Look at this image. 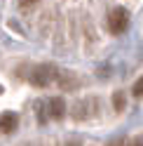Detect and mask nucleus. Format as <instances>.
<instances>
[{"mask_svg":"<svg viewBox=\"0 0 143 146\" xmlns=\"http://www.w3.org/2000/svg\"><path fill=\"white\" fill-rule=\"evenodd\" d=\"M127 24H129V12L124 10V7H115V10L110 12V17H108V29H110V33L120 35L124 29H127Z\"/></svg>","mask_w":143,"mask_h":146,"instance_id":"2","label":"nucleus"},{"mask_svg":"<svg viewBox=\"0 0 143 146\" xmlns=\"http://www.w3.org/2000/svg\"><path fill=\"white\" fill-rule=\"evenodd\" d=\"M124 104H127V102H124V92H115L113 94V108H115V111H122Z\"/></svg>","mask_w":143,"mask_h":146,"instance_id":"5","label":"nucleus"},{"mask_svg":"<svg viewBox=\"0 0 143 146\" xmlns=\"http://www.w3.org/2000/svg\"><path fill=\"white\" fill-rule=\"evenodd\" d=\"M38 0H21V7H28V5H35Z\"/></svg>","mask_w":143,"mask_h":146,"instance_id":"9","label":"nucleus"},{"mask_svg":"<svg viewBox=\"0 0 143 146\" xmlns=\"http://www.w3.org/2000/svg\"><path fill=\"white\" fill-rule=\"evenodd\" d=\"M54 78H56V68L52 66V64H40V66H35V68L31 71V76H28V80H31L35 87L49 85Z\"/></svg>","mask_w":143,"mask_h":146,"instance_id":"1","label":"nucleus"},{"mask_svg":"<svg viewBox=\"0 0 143 146\" xmlns=\"http://www.w3.org/2000/svg\"><path fill=\"white\" fill-rule=\"evenodd\" d=\"M66 146H80V144H77V141H73V144H66Z\"/></svg>","mask_w":143,"mask_h":146,"instance_id":"10","label":"nucleus"},{"mask_svg":"<svg viewBox=\"0 0 143 146\" xmlns=\"http://www.w3.org/2000/svg\"><path fill=\"white\" fill-rule=\"evenodd\" d=\"M134 97L143 99V78H138V80H136V85H134Z\"/></svg>","mask_w":143,"mask_h":146,"instance_id":"6","label":"nucleus"},{"mask_svg":"<svg viewBox=\"0 0 143 146\" xmlns=\"http://www.w3.org/2000/svg\"><path fill=\"white\" fill-rule=\"evenodd\" d=\"M45 108H47V115L49 118H61L66 113V104H64V99H59V97H52Z\"/></svg>","mask_w":143,"mask_h":146,"instance_id":"3","label":"nucleus"},{"mask_svg":"<svg viewBox=\"0 0 143 146\" xmlns=\"http://www.w3.org/2000/svg\"><path fill=\"white\" fill-rule=\"evenodd\" d=\"M122 144H124V139H122V137H117V139H113L108 146H122Z\"/></svg>","mask_w":143,"mask_h":146,"instance_id":"7","label":"nucleus"},{"mask_svg":"<svg viewBox=\"0 0 143 146\" xmlns=\"http://www.w3.org/2000/svg\"><path fill=\"white\" fill-rule=\"evenodd\" d=\"M16 113H3L0 115V132L3 134H10V132H14L16 130Z\"/></svg>","mask_w":143,"mask_h":146,"instance_id":"4","label":"nucleus"},{"mask_svg":"<svg viewBox=\"0 0 143 146\" xmlns=\"http://www.w3.org/2000/svg\"><path fill=\"white\" fill-rule=\"evenodd\" d=\"M129 146H143V139H138V137H136V139H131Z\"/></svg>","mask_w":143,"mask_h":146,"instance_id":"8","label":"nucleus"}]
</instances>
